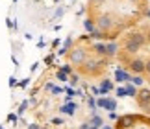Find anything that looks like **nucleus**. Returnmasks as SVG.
Wrapping results in <instances>:
<instances>
[{"label": "nucleus", "mask_w": 150, "mask_h": 129, "mask_svg": "<svg viewBox=\"0 0 150 129\" xmlns=\"http://www.w3.org/2000/svg\"><path fill=\"white\" fill-rule=\"evenodd\" d=\"M96 105H98L100 109H108V111H115L117 109V102L111 98H98L96 100Z\"/></svg>", "instance_id": "8"}, {"label": "nucleus", "mask_w": 150, "mask_h": 129, "mask_svg": "<svg viewBox=\"0 0 150 129\" xmlns=\"http://www.w3.org/2000/svg\"><path fill=\"white\" fill-rule=\"evenodd\" d=\"M102 129H113L111 125H102Z\"/></svg>", "instance_id": "35"}, {"label": "nucleus", "mask_w": 150, "mask_h": 129, "mask_svg": "<svg viewBox=\"0 0 150 129\" xmlns=\"http://www.w3.org/2000/svg\"><path fill=\"white\" fill-rule=\"evenodd\" d=\"M146 41H150V30L146 32Z\"/></svg>", "instance_id": "36"}, {"label": "nucleus", "mask_w": 150, "mask_h": 129, "mask_svg": "<svg viewBox=\"0 0 150 129\" xmlns=\"http://www.w3.org/2000/svg\"><path fill=\"white\" fill-rule=\"evenodd\" d=\"M111 89H113V81L111 79H102L100 85H98V94H108Z\"/></svg>", "instance_id": "11"}, {"label": "nucleus", "mask_w": 150, "mask_h": 129, "mask_svg": "<svg viewBox=\"0 0 150 129\" xmlns=\"http://www.w3.org/2000/svg\"><path fill=\"white\" fill-rule=\"evenodd\" d=\"M95 28H96V24H95V19H93V17H87V19L83 20V30L87 32V33H91V32L95 30Z\"/></svg>", "instance_id": "14"}, {"label": "nucleus", "mask_w": 150, "mask_h": 129, "mask_svg": "<svg viewBox=\"0 0 150 129\" xmlns=\"http://www.w3.org/2000/svg\"><path fill=\"white\" fill-rule=\"evenodd\" d=\"M80 129H89V124H83V125L80 127Z\"/></svg>", "instance_id": "34"}, {"label": "nucleus", "mask_w": 150, "mask_h": 129, "mask_svg": "<svg viewBox=\"0 0 150 129\" xmlns=\"http://www.w3.org/2000/svg\"><path fill=\"white\" fill-rule=\"evenodd\" d=\"M89 50L93 52L96 57H106V43H102V41H95Z\"/></svg>", "instance_id": "7"}, {"label": "nucleus", "mask_w": 150, "mask_h": 129, "mask_svg": "<svg viewBox=\"0 0 150 129\" xmlns=\"http://www.w3.org/2000/svg\"><path fill=\"white\" fill-rule=\"evenodd\" d=\"M109 118H111V120H119V116L115 114V111H109Z\"/></svg>", "instance_id": "28"}, {"label": "nucleus", "mask_w": 150, "mask_h": 129, "mask_svg": "<svg viewBox=\"0 0 150 129\" xmlns=\"http://www.w3.org/2000/svg\"><path fill=\"white\" fill-rule=\"evenodd\" d=\"M59 70H63V72H65L67 76H71V74H74V68H72V64H69V63H67V64H63V67H61Z\"/></svg>", "instance_id": "20"}, {"label": "nucleus", "mask_w": 150, "mask_h": 129, "mask_svg": "<svg viewBox=\"0 0 150 129\" xmlns=\"http://www.w3.org/2000/svg\"><path fill=\"white\" fill-rule=\"evenodd\" d=\"M137 102H139L141 107H148L150 105V90L148 89H141L139 92H137Z\"/></svg>", "instance_id": "9"}, {"label": "nucleus", "mask_w": 150, "mask_h": 129, "mask_svg": "<svg viewBox=\"0 0 150 129\" xmlns=\"http://www.w3.org/2000/svg\"><path fill=\"white\" fill-rule=\"evenodd\" d=\"M8 120H11V122H15V120H17V116H15V114H9V116H8Z\"/></svg>", "instance_id": "30"}, {"label": "nucleus", "mask_w": 150, "mask_h": 129, "mask_svg": "<svg viewBox=\"0 0 150 129\" xmlns=\"http://www.w3.org/2000/svg\"><path fill=\"white\" fill-rule=\"evenodd\" d=\"M130 83H134L137 89H141L143 83H145V79H143V74H134V76H132V79H130Z\"/></svg>", "instance_id": "15"}, {"label": "nucleus", "mask_w": 150, "mask_h": 129, "mask_svg": "<svg viewBox=\"0 0 150 129\" xmlns=\"http://www.w3.org/2000/svg\"><path fill=\"white\" fill-rule=\"evenodd\" d=\"M72 48V39L69 37V39H65V43H63V46H61V50H59V55H67V52Z\"/></svg>", "instance_id": "17"}, {"label": "nucleus", "mask_w": 150, "mask_h": 129, "mask_svg": "<svg viewBox=\"0 0 150 129\" xmlns=\"http://www.w3.org/2000/svg\"><path fill=\"white\" fill-rule=\"evenodd\" d=\"M124 89H126V96H130V98H135L137 96V92H139V89L134 85V83H124Z\"/></svg>", "instance_id": "12"}, {"label": "nucleus", "mask_w": 150, "mask_h": 129, "mask_svg": "<svg viewBox=\"0 0 150 129\" xmlns=\"http://www.w3.org/2000/svg\"><path fill=\"white\" fill-rule=\"evenodd\" d=\"M74 109H76V103H72V102H67L65 105H63V107L59 109L63 114H69V116H72L74 114Z\"/></svg>", "instance_id": "13"}, {"label": "nucleus", "mask_w": 150, "mask_h": 129, "mask_svg": "<svg viewBox=\"0 0 150 129\" xmlns=\"http://www.w3.org/2000/svg\"><path fill=\"white\" fill-rule=\"evenodd\" d=\"M106 59H108V57H87L80 68H82L85 74H89V76H96V74H98L100 70L104 68Z\"/></svg>", "instance_id": "3"}, {"label": "nucleus", "mask_w": 150, "mask_h": 129, "mask_svg": "<svg viewBox=\"0 0 150 129\" xmlns=\"http://www.w3.org/2000/svg\"><path fill=\"white\" fill-rule=\"evenodd\" d=\"M128 70L132 74H145V61L143 59H130L128 61Z\"/></svg>", "instance_id": "5"}, {"label": "nucleus", "mask_w": 150, "mask_h": 129, "mask_svg": "<svg viewBox=\"0 0 150 129\" xmlns=\"http://www.w3.org/2000/svg\"><path fill=\"white\" fill-rule=\"evenodd\" d=\"M113 78H115L117 83H128V81L132 79V74H130V70H124V68L117 67L115 72H113Z\"/></svg>", "instance_id": "6"}, {"label": "nucleus", "mask_w": 150, "mask_h": 129, "mask_svg": "<svg viewBox=\"0 0 150 129\" xmlns=\"http://www.w3.org/2000/svg\"><path fill=\"white\" fill-rule=\"evenodd\" d=\"M28 129H41V127H39V125H35V124H30V127H28Z\"/></svg>", "instance_id": "32"}, {"label": "nucleus", "mask_w": 150, "mask_h": 129, "mask_svg": "<svg viewBox=\"0 0 150 129\" xmlns=\"http://www.w3.org/2000/svg\"><path fill=\"white\" fill-rule=\"evenodd\" d=\"M26 107H28V102H22V103H21V107H19V114H22V113H24V111H26Z\"/></svg>", "instance_id": "24"}, {"label": "nucleus", "mask_w": 150, "mask_h": 129, "mask_svg": "<svg viewBox=\"0 0 150 129\" xmlns=\"http://www.w3.org/2000/svg\"><path fill=\"white\" fill-rule=\"evenodd\" d=\"M117 54H119V43H115V41L106 43V57H113Z\"/></svg>", "instance_id": "10"}, {"label": "nucleus", "mask_w": 150, "mask_h": 129, "mask_svg": "<svg viewBox=\"0 0 150 129\" xmlns=\"http://www.w3.org/2000/svg\"><path fill=\"white\" fill-rule=\"evenodd\" d=\"M89 2H91V4H102L104 0H89Z\"/></svg>", "instance_id": "31"}, {"label": "nucleus", "mask_w": 150, "mask_h": 129, "mask_svg": "<svg viewBox=\"0 0 150 129\" xmlns=\"http://www.w3.org/2000/svg\"><path fill=\"white\" fill-rule=\"evenodd\" d=\"M145 17H148V19H150V9H146V11H145Z\"/></svg>", "instance_id": "33"}, {"label": "nucleus", "mask_w": 150, "mask_h": 129, "mask_svg": "<svg viewBox=\"0 0 150 129\" xmlns=\"http://www.w3.org/2000/svg\"><path fill=\"white\" fill-rule=\"evenodd\" d=\"M134 120H135V116H122V118H119V124L122 127H132L134 125Z\"/></svg>", "instance_id": "16"}, {"label": "nucleus", "mask_w": 150, "mask_h": 129, "mask_svg": "<svg viewBox=\"0 0 150 129\" xmlns=\"http://www.w3.org/2000/svg\"><path fill=\"white\" fill-rule=\"evenodd\" d=\"M117 96L119 98H124L126 96V89H124V87H119V89H117Z\"/></svg>", "instance_id": "23"}, {"label": "nucleus", "mask_w": 150, "mask_h": 129, "mask_svg": "<svg viewBox=\"0 0 150 129\" xmlns=\"http://www.w3.org/2000/svg\"><path fill=\"white\" fill-rule=\"evenodd\" d=\"M128 2H139V0H128Z\"/></svg>", "instance_id": "37"}, {"label": "nucleus", "mask_w": 150, "mask_h": 129, "mask_svg": "<svg viewBox=\"0 0 150 129\" xmlns=\"http://www.w3.org/2000/svg\"><path fill=\"white\" fill-rule=\"evenodd\" d=\"M87 105H89L91 109H95V107H96V102H95L93 98H87Z\"/></svg>", "instance_id": "25"}, {"label": "nucleus", "mask_w": 150, "mask_h": 129, "mask_svg": "<svg viewBox=\"0 0 150 129\" xmlns=\"http://www.w3.org/2000/svg\"><path fill=\"white\" fill-rule=\"evenodd\" d=\"M89 129H98V127H91V125H89Z\"/></svg>", "instance_id": "38"}, {"label": "nucleus", "mask_w": 150, "mask_h": 129, "mask_svg": "<svg viewBox=\"0 0 150 129\" xmlns=\"http://www.w3.org/2000/svg\"><path fill=\"white\" fill-rule=\"evenodd\" d=\"M87 57H89V48H85V46H72L67 52L69 64H72V67H82Z\"/></svg>", "instance_id": "2"}, {"label": "nucleus", "mask_w": 150, "mask_h": 129, "mask_svg": "<svg viewBox=\"0 0 150 129\" xmlns=\"http://www.w3.org/2000/svg\"><path fill=\"white\" fill-rule=\"evenodd\" d=\"M89 125H91V127H98V129H100V127L104 125V120L100 118V116H96V114H93V118H91V122H89Z\"/></svg>", "instance_id": "18"}, {"label": "nucleus", "mask_w": 150, "mask_h": 129, "mask_svg": "<svg viewBox=\"0 0 150 129\" xmlns=\"http://www.w3.org/2000/svg\"><path fill=\"white\" fill-rule=\"evenodd\" d=\"M52 124H54V125H61L63 120H61V118H54V120H52Z\"/></svg>", "instance_id": "27"}, {"label": "nucleus", "mask_w": 150, "mask_h": 129, "mask_svg": "<svg viewBox=\"0 0 150 129\" xmlns=\"http://www.w3.org/2000/svg\"><path fill=\"white\" fill-rule=\"evenodd\" d=\"M56 78L59 79V81H69V76L63 72V70H57V72H56Z\"/></svg>", "instance_id": "22"}, {"label": "nucleus", "mask_w": 150, "mask_h": 129, "mask_svg": "<svg viewBox=\"0 0 150 129\" xmlns=\"http://www.w3.org/2000/svg\"><path fill=\"white\" fill-rule=\"evenodd\" d=\"M95 24H96L98 30H102L106 33V37H108V33L111 32L113 26H115V17L111 13H100V15L95 17Z\"/></svg>", "instance_id": "4"}, {"label": "nucleus", "mask_w": 150, "mask_h": 129, "mask_svg": "<svg viewBox=\"0 0 150 129\" xmlns=\"http://www.w3.org/2000/svg\"><path fill=\"white\" fill-rule=\"evenodd\" d=\"M52 92H54V94H59L61 89H59V87H54V89H52Z\"/></svg>", "instance_id": "29"}, {"label": "nucleus", "mask_w": 150, "mask_h": 129, "mask_svg": "<svg viewBox=\"0 0 150 129\" xmlns=\"http://www.w3.org/2000/svg\"><path fill=\"white\" fill-rule=\"evenodd\" d=\"M145 74H148V76H150V59H146V61H145Z\"/></svg>", "instance_id": "26"}, {"label": "nucleus", "mask_w": 150, "mask_h": 129, "mask_svg": "<svg viewBox=\"0 0 150 129\" xmlns=\"http://www.w3.org/2000/svg\"><path fill=\"white\" fill-rule=\"evenodd\" d=\"M69 81H71L72 87H76V85L80 83V76H78V74H71V76H69Z\"/></svg>", "instance_id": "21"}, {"label": "nucleus", "mask_w": 150, "mask_h": 129, "mask_svg": "<svg viewBox=\"0 0 150 129\" xmlns=\"http://www.w3.org/2000/svg\"><path fill=\"white\" fill-rule=\"evenodd\" d=\"M148 43L146 41V33H141V32H132L128 33V37H126L124 44H122V50L126 54H137L143 46Z\"/></svg>", "instance_id": "1"}, {"label": "nucleus", "mask_w": 150, "mask_h": 129, "mask_svg": "<svg viewBox=\"0 0 150 129\" xmlns=\"http://www.w3.org/2000/svg\"><path fill=\"white\" fill-rule=\"evenodd\" d=\"M89 37H91V39H95V41H96V39L100 41V39H104V37H106V33H104L102 30H98V28H95V30L89 33Z\"/></svg>", "instance_id": "19"}]
</instances>
